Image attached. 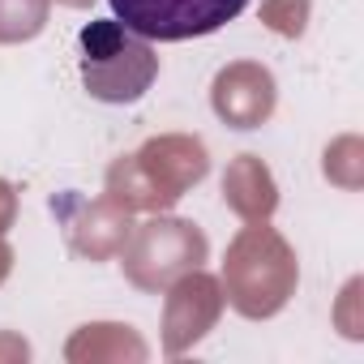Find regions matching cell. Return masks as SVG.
<instances>
[{"mask_svg":"<svg viewBox=\"0 0 364 364\" xmlns=\"http://www.w3.org/2000/svg\"><path fill=\"white\" fill-rule=\"evenodd\" d=\"M150 347L141 343V334L133 326H120V321H90L82 326L69 343H65V360L69 364H116V360H146Z\"/></svg>","mask_w":364,"mask_h":364,"instance_id":"cell-10","label":"cell"},{"mask_svg":"<svg viewBox=\"0 0 364 364\" xmlns=\"http://www.w3.org/2000/svg\"><path fill=\"white\" fill-rule=\"evenodd\" d=\"M77 48H82L77 56L82 86L99 103H137L159 77V56L150 39L133 35L116 18H99L82 26Z\"/></svg>","mask_w":364,"mask_h":364,"instance_id":"cell-2","label":"cell"},{"mask_svg":"<svg viewBox=\"0 0 364 364\" xmlns=\"http://www.w3.org/2000/svg\"><path fill=\"white\" fill-rule=\"evenodd\" d=\"M56 5H69V9H86L90 0H56Z\"/></svg>","mask_w":364,"mask_h":364,"instance_id":"cell-18","label":"cell"},{"mask_svg":"<svg viewBox=\"0 0 364 364\" xmlns=\"http://www.w3.org/2000/svg\"><path fill=\"white\" fill-rule=\"evenodd\" d=\"M107 5L116 22H124L141 39L185 43L236 22L249 9V0H107Z\"/></svg>","mask_w":364,"mask_h":364,"instance_id":"cell-4","label":"cell"},{"mask_svg":"<svg viewBox=\"0 0 364 364\" xmlns=\"http://www.w3.org/2000/svg\"><path fill=\"white\" fill-rule=\"evenodd\" d=\"M167 300H163V355H185L189 347H198L219 313H223V287L215 274H206L202 266L180 274L176 283L163 287Z\"/></svg>","mask_w":364,"mask_h":364,"instance_id":"cell-5","label":"cell"},{"mask_svg":"<svg viewBox=\"0 0 364 364\" xmlns=\"http://www.w3.org/2000/svg\"><path fill=\"white\" fill-rule=\"evenodd\" d=\"M262 22L287 39L304 35V22H309V0H266L262 5Z\"/></svg>","mask_w":364,"mask_h":364,"instance_id":"cell-13","label":"cell"},{"mask_svg":"<svg viewBox=\"0 0 364 364\" xmlns=\"http://www.w3.org/2000/svg\"><path fill=\"white\" fill-rule=\"evenodd\" d=\"M141 176L150 180V189L159 193L163 210L176 206L193 185H202L206 171H210V154H206V141L202 137H189V133H163V137H150L141 150H133Z\"/></svg>","mask_w":364,"mask_h":364,"instance_id":"cell-6","label":"cell"},{"mask_svg":"<svg viewBox=\"0 0 364 364\" xmlns=\"http://www.w3.org/2000/svg\"><path fill=\"white\" fill-rule=\"evenodd\" d=\"M9 270H14V249H9V240L0 236V283L9 279Z\"/></svg>","mask_w":364,"mask_h":364,"instance_id":"cell-17","label":"cell"},{"mask_svg":"<svg viewBox=\"0 0 364 364\" xmlns=\"http://www.w3.org/2000/svg\"><path fill=\"white\" fill-rule=\"evenodd\" d=\"M210 107L228 129H262L279 107L274 73L257 60H236L219 69L210 86Z\"/></svg>","mask_w":364,"mask_h":364,"instance_id":"cell-7","label":"cell"},{"mask_svg":"<svg viewBox=\"0 0 364 364\" xmlns=\"http://www.w3.org/2000/svg\"><path fill=\"white\" fill-rule=\"evenodd\" d=\"M129 232H133V215L124 206H116L107 193L95 198V202L69 198L65 236H69V249L77 257H86V262H112V257H120Z\"/></svg>","mask_w":364,"mask_h":364,"instance_id":"cell-8","label":"cell"},{"mask_svg":"<svg viewBox=\"0 0 364 364\" xmlns=\"http://www.w3.org/2000/svg\"><path fill=\"white\" fill-rule=\"evenodd\" d=\"M206 257H210L206 232L189 219H176V215H163V210L150 215L146 223H133V232L120 249L124 279L137 291H163L180 274L198 270Z\"/></svg>","mask_w":364,"mask_h":364,"instance_id":"cell-3","label":"cell"},{"mask_svg":"<svg viewBox=\"0 0 364 364\" xmlns=\"http://www.w3.org/2000/svg\"><path fill=\"white\" fill-rule=\"evenodd\" d=\"M18 219V189L9 185V180H0V236H5Z\"/></svg>","mask_w":364,"mask_h":364,"instance_id":"cell-15","label":"cell"},{"mask_svg":"<svg viewBox=\"0 0 364 364\" xmlns=\"http://www.w3.org/2000/svg\"><path fill=\"white\" fill-rule=\"evenodd\" d=\"M355 296H360V279H351V283H347V291H343V313H338L343 321H338V330H343L347 338H360V334H364V330H360V321L351 317V300H355Z\"/></svg>","mask_w":364,"mask_h":364,"instance_id":"cell-14","label":"cell"},{"mask_svg":"<svg viewBox=\"0 0 364 364\" xmlns=\"http://www.w3.org/2000/svg\"><path fill=\"white\" fill-rule=\"evenodd\" d=\"M300 283V262L296 249L270 228V223H249L236 232L223 257V304H232L249 321H266L287 309Z\"/></svg>","mask_w":364,"mask_h":364,"instance_id":"cell-1","label":"cell"},{"mask_svg":"<svg viewBox=\"0 0 364 364\" xmlns=\"http://www.w3.org/2000/svg\"><path fill=\"white\" fill-rule=\"evenodd\" d=\"M0 360H31V347L18 338V334H0Z\"/></svg>","mask_w":364,"mask_h":364,"instance_id":"cell-16","label":"cell"},{"mask_svg":"<svg viewBox=\"0 0 364 364\" xmlns=\"http://www.w3.org/2000/svg\"><path fill=\"white\" fill-rule=\"evenodd\" d=\"M52 0H0V48L31 43L48 26Z\"/></svg>","mask_w":364,"mask_h":364,"instance_id":"cell-11","label":"cell"},{"mask_svg":"<svg viewBox=\"0 0 364 364\" xmlns=\"http://www.w3.org/2000/svg\"><path fill=\"white\" fill-rule=\"evenodd\" d=\"M321 171H326L330 185H338V189H360V180H364V146H360V137L347 133V137L330 141Z\"/></svg>","mask_w":364,"mask_h":364,"instance_id":"cell-12","label":"cell"},{"mask_svg":"<svg viewBox=\"0 0 364 364\" xmlns=\"http://www.w3.org/2000/svg\"><path fill=\"white\" fill-rule=\"evenodd\" d=\"M223 202L245 223H270L279 210V185L257 154H236L223 171Z\"/></svg>","mask_w":364,"mask_h":364,"instance_id":"cell-9","label":"cell"}]
</instances>
